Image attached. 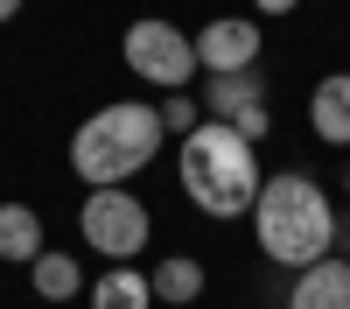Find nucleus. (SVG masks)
Listing matches in <instances>:
<instances>
[{"instance_id": "obj_16", "label": "nucleus", "mask_w": 350, "mask_h": 309, "mask_svg": "<svg viewBox=\"0 0 350 309\" xmlns=\"http://www.w3.org/2000/svg\"><path fill=\"white\" fill-rule=\"evenodd\" d=\"M21 14V0H0V21H14Z\"/></svg>"}, {"instance_id": "obj_10", "label": "nucleus", "mask_w": 350, "mask_h": 309, "mask_svg": "<svg viewBox=\"0 0 350 309\" xmlns=\"http://www.w3.org/2000/svg\"><path fill=\"white\" fill-rule=\"evenodd\" d=\"M42 211L36 204H0V260H14V267H36L42 260Z\"/></svg>"}, {"instance_id": "obj_13", "label": "nucleus", "mask_w": 350, "mask_h": 309, "mask_svg": "<svg viewBox=\"0 0 350 309\" xmlns=\"http://www.w3.org/2000/svg\"><path fill=\"white\" fill-rule=\"evenodd\" d=\"M148 281H154V302H175V309H189V302L203 295V281H211V274H203V260H189V253H168V260H161Z\"/></svg>"}, {"instance_id": "obj_5", "label": "nucleus", "mask_w": 350, "mask_h": 309, "mask_svg": "<svg viewBox=\"0 0 350 309\" xmlns=\"http://www.w3.org/2000/svg\"><path fill=\"white\" fill-rule=\"evenodd\" d=\"M120 49H126V71H133V77H148L154 92H189V77L203 71V64H196V36H183V28L161 21V14L133 21Z\"/></svg>"}, {"instance_id": "obj_12", "label": "nucleus", "mask_w": 350, "mask_h": 309, "mask_svg": "<svg viewBox=\"0 0 350 309\" xmlns=\"http://www.w3.org/2000/svg\"><path fill=\"white\" fill-rule=\"evenodd\" d=\"M28 281H36L42 302H70V295H84V267H77V253H64V246H49L42 260L28 267Z\"/></svg>"}, {"instance_id": "obj_9", "label": "nucleus", "mask_w": 350, "mask_h": 309, "mask_svg": "<svg viewBox=\"0 0 350 309\" xmlns=\"http://www.w3.org/2000/svg\"><path fill=\"white\" fill-rule=\"evenodd\" d=\"M308 127H315V140H329V148H350V71H329L315 84Z\"/></svg>"}, {"instance_id": "obj_11", "label": "nucleus", "mask_w": 350, "mask_h": 309, "mask_svg": "<svg viewBox=\"0 0 350 309\" xmlns=\"http://www.w3.org/2000/svg\"><path fill=\"white\" fill-rule=\"evenodd\" d=\"M92 309H154V281L140 274L133 260L126 267H105L92 281Z\"/></svg>"}, {"instance_id": "obj_3", "label": "nucleus", "mask_w": 350, "mask_h": 309, "mask_svg": "<svg viewBox=\"0 0 350 309\" xmlns=\"http://www.w3.org/2000/svg\"><path fill=\"white\" fill-rule=\"evenodd\" d=\"M183 197L203 211V218H239L259 204V183H267V169H259V148L224 127V120H203L196 134H183Z\"/></svg>"}, {"instance_id": "obj_7", "label": "nucleus", "mask_w": 350, "mask_h": 309, "mask_svg": "<svg viewBox=\"0 0 350 309\" xmlns=\"http://www.w3.org/2000/svg\"><path fill=\"white\" fill-rule=\"evenodd\" d=\"M203 112L224 127L252 120V112H267V77L259 71H239V77H203Z\"/></svg>"}, {"instance_id": "obj_15", "label": "nucleus", "mask_w": 350, "mask_h": 309, "mask_svg": "<svg viewBox=\"0 0 350 309\" xmlns=\"http://www.w3.org/2000/svg\"><path fill=\"white\" fill-rule=\"evenodd\" d=\"M252 8H259V14H295L301 0H252Z\"/></svg>"}, {"instance_id": "obj_6", "label": "nucleus", "mask_w": 350, "mask_h": 309, "mask_svg": "<svg viewBox=\"0 0 350 309\" xmlns=\"http://www.w3.org/2000/svg\"><path fill=\"white\" fill-rule=\"evenodd\" d=\"M259 49H267V36H259V21H245V14H217V21L196 28V64L211 77L259 71Z\"/></svg>"}, {"instance_id": "obj_14", "label": "nucleus", "mask_w": 350, "mask_h": 309, "mask_svg": "<svg viewBox=\"0 0 350 309\" xmlns=\"http://www.w3.org/2000/svg\"><path fill=\"white\" fill-rule=\"evenodd\" d=\"M161 127H168V134H196V127H203V120H196V99H189V92H168V99H161Z\"/></svg>"}, {"instance_id": "obj_1", "label": "nucleus", "mask_w": 350, "mask_h": 309, "mask_svg": "<svg viewBox=\"0 0 350 309\" xmlns=\"http://www.w3.org/2000/svg\"><path fill=\"white\" fill-rule=\"evenodd\" d=\"M252 239L273 267H315L336 253V204L329 190L301 176V169H280V176L259 183V204H252Z\"/></svg>"}, {"instance_id": "obj_4", "label": "nucleus", "mask_w": 350, "mask_h": 309, "mask_svg": "<svg viewBox=\"0 0 350 309\" xmlns=\"http://www.w3.org/2000/svg\"><path fill=\"white\" fill-rule=\"evenodd\" d=\"M77 232H84L92 253H105L112 267H126V260L148 253L154 218H148V204H140L133 190H92V197H84V211H77Z\"/></svg>"}, {"instance_id": "obj_8", "label": "nucleus", "mask_w": 350, "mask_h": 309, "mask_svg": "<svg viewBox=\"0 0 350 309\" xmlns=\"http://www.w3.org/2000/svg\"><path fill=\"white\" fill-rule=\"evenodd\" d=\"M287 309H350V260L329 253V260L301 267L295 288H287Z\"/></svg>"}, {"instance_id": "obj_2", "label": "nucleus", "mask_w": 350, "mask_h": 309, "mask_svg": "<svg viewBox=\"0 0 350 309\" xmlns=\"http://www.w3.org/2000/svg\"><path fill=\"white\" fill-rule=\"evenodd\" d=\"M161 140H168L161 106L112 99L70 134V169H77V183H92V190H126V176H140V169L161 155Z\"/></svg>"}]
</instances>
